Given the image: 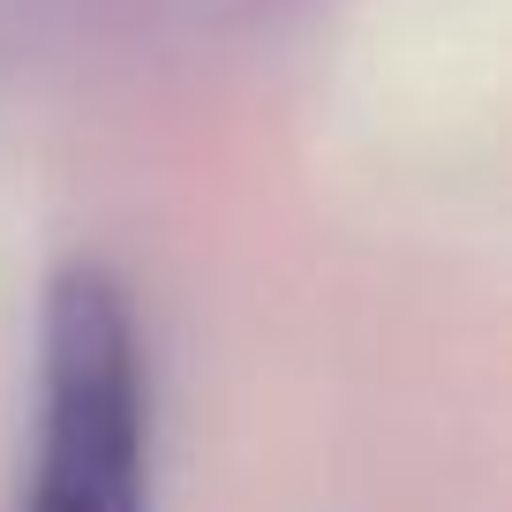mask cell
Masks as SVG:
<instances>
[{"label": "cell", "instance_id": "1", "mask_svg": "<svg viewBox=\"0 0 512 512\" xmlns=\"http://www.w3.org/2000/svg\"><path fill=\"white\" fill-rule=\"evenodd\" d=\"M16 512H151V384L136 309L68 264L38 324V415Z\"/></svg>", "mask_w": 512, "mask_h": 512}]
</instances>
